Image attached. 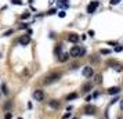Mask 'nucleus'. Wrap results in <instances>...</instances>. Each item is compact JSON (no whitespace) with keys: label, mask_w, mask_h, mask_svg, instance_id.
I'll use <instances>...</instances> for the list:
<instances>
[{"label":"nucleus","mask_w":123,"mask_h":119,"mask_svg":"<svg viewBox=\"0 0 123 119\" xmlns=\"http://www.w3.org/2000/svg\"><path fill=\"white\" fill-rule=\"evenodd\" d=\"M69 116H71V112H69V113H65V115L62 116V119H68V118H69Z\"/></svg>","instance_id":"nucleus-29"},{"label":"nucleus","mask_w":123,"mask_h":119,"mask_svg":"<svg viewBox=\"0 0 123 119\" xmlns=\"http://www.w3.org/2000/svg\"><path fill=\"white\" fill-rule=\"evenodd\" d=\"M120 109L123 111V100H120Z\"/></svg>","instance_id":"nucleus-33"},{"label":"nucleus","mask_w":123,"mask_h":119,"mask_svg":"<svg viewBox=\"0 0 123 119\" xmlns=\"http://www.w3.org/2000/svg\"><path fill=\"white\" fill-rule=\"evenodd\" d=\"M87 35H89V36H91V38H93V36H94V31H89V33H87Z\"/></svg>","instance_id":"nucleus-31"},{"label":"nucleus","mask_w":123,"mask_h":119,"mask_svg":"<svg viewBox=\"0 0 123 119\" xmlns=\"http://www.w3.org/2000/svg\"><path fill=\"white\" fill-rule=\"evenodd\" d=\"M54 53H55L57 56H58V54L61 53V46H57V47H55V50H54Z\"/></svg>","instance_id":"nucleus-19"},{"label":"nucleus","mask_w":123,"mask_h":119,"mask_svg":"<svg viewBox=\"0 0 123 119\" xmlns=\"http://www.w3.org/2000/svg\"><path fill=\"white\" fill-rule=\"evenodd\" d=\"M68 40H69V42H72V43H78V42H79V35H76V33H69V36H68Z\"/></svg>","instance_id":"nucleus-8"},{"label":"nucleus","mask_w":123,"mask_h":119,"mask_svg":"<svg viewBox=\"0 0 123 119\" xmlns=\"http://www.w3.org/2000/svg\"><path fill=\"white\" fill-rule=\"evenodd\" d=\"M12 118V113L11 112H7L6 115H4V119H11Z\"/></svg>","instance_id":"nucleus-21"},{"label":"nucleus","mask_w":123,"mask_h":119,"mask_svg":"<svg viewBox=\"0 0 123 119\" xmlns=\"http://www.w3.org/2000/svg\"><path fill=\"white\" fill-rule=\"evenodd\" d=\"M82 74H83V76H86V78H91V76L94 75V72H93V68H91V67H84L83 71H82Z\"/></svg>","instance_id":"nucleus-5"},{"label":"nucleus","mask_w":123,"mask_h":119,"mask_svg":"<svg viewBox=\"0 0 123 119\" xmlns=\"http://www.w3.org/2000/svg\"><path fill=\"white\" fill-rule=\"evenodd\" d=\"M91 61H93V63H94V64H97V63H98V57H93V58H91Z\"/></svg>","instance_id":"nucleus-26"},{"label":"nucleus","mask_w":123,"mask_h":119,"mask_svg":"<svg viewBox=\"0 0 123 119\" xmlns=\"http://www.w3.org/2000/svg\"><path fill=\"white\" fill-rule=\"evenodd\" d=\"M19 28H21V29H25V28H28V24H22V25H21Z\"/></svg>","instance_id":"nucleus-30"},{"label":"nucleus","mask_w":123,"mask_h":119,"mask_svg":"<svg viewBox=\"0 0 123 119\" xmlns=\"http://www.w3.org/2000/svg\"><path fill=\"white\" fill-rule=\"evenodd\" d=\"M90 90H91V85H90V83H86V85L83 86V91L84 93H89Z\"/></svg>","instance_id":"nucleus-14"},{"label":"nucleus","mask_w":123,"mask_h":119,"mask_svg":"<svg viewBox=\"0 0 123 119\" xmlns=\"http://www.w3.org/2000/svg\"><path fill=\"white\" fill-rule=\"evenodd\" d=\"M1 90H3V93H4V94H7V93H8V90H7V86H6V85H1Z\"/></svg>","instance_id":"nucleus-20"},{"label":"nucleus","mask_w":123,"mask_h":119,"mask_svg":"<svg viewBox=\"0 0 123 119\" xmlns=\"http://www.w3.org/2000/svg\"><path fill=\"white\" fill-rule=\"evenodd\" d=\"M119 91H120V89H119V87H109V89H108V94L113 96V94H117Z\"/></svg>","instance_id":"nucleus-10"},{"label":"nucleus","mask_w":123,"mask_h":119,"mask_svg":"<svg viewBox=\"0 0 123 119\" xmlns=\"http://www.w3.org/2000/svg\"><path fill=\"white\" fill-rule=\"evenodd\" d=\"M72 119H78V118H72Z\"/></svg>","instance_id":"nucleus-35"},{"label":"nucleus","mask_w":123,"mask_h":119,"mask_svg":"<svg viewBox=\"0 0 123 119\" xmlns=\"http://www.w3.org/2000/svg\"><path fill=\"white\" fill-rule=\"evenodd\" d=\"M109 53H111V50H106V49H104V50H101V54H109Z\"/></svg>","instance_id":"nucleus-24"},{"label":"nucleus","mask_w":123,"mask_h":119,"mask_svg":"<svg viewBox=\"0 0 123 119\" xmlns=\"http://www.w3.org/2000/svg\"><path fill=\"white\" fill-rule=\"evenodd\" d=\"M49 105H50L51 108H54V109H58V108H60V105H61V104H60V102L57 101V100H51V101L49 102Z\"/></svg>","instance_id":"nucleus-9"},{"label":"nucleus","mask_w":123,"mask_h":119,"mask_svg":"<svg viewBox=\"0 0 123 119\" xmlns=\"http://www.w3.org/2000/svg\"><path fill=\"white\" fill-rule=\"evenodd\" d=\"M18 119H22V118H18Z\"/></svg>","instance_id":"nucleus-36"},{"label":"nucleus","mask_w":123,"mask_h":119,"mask_svg":"<svg viewBox=\"0 0 123 119\" xmlns=\"http://www.w3.org/2000/svg\"><path fill=\"white\" fill-rule=\"evenodd\" d=\"M95 111H97V108L94 105H87V107L84 108V112L87 113V115H94Z\"/></svg>","instance_id":"nucleus-7"},{"label":"nucleus","mask_w":123,"mask_h":119,"mask_svg":"<svg viewBox=\"0 0 123 119\" xmlns=\"http://www.w3.org/2000/svg\"><path fill=\"white\" fill-rule=\"evenodd\" d=\"M68 58H69V54H68V53H64V54L60 57V61H61V63H65V61H68Z\"/></svg>","instance_id":"nucleus-13"},{"label":"nucleus","mask_w":123,"mask_h":119,"mask_svg":"<svg viewBox=\"0 0 123 119\" xmlns=\"http://www.w3.org/2000/svg\"><path fill=\"white\" fill-rule=\"evenodd\" d=\"M11 3H12V4H17V6H22V4H24L22 0H11Z\"/></svg>","instance_id":"nucleus-18"},{"label":"nucleus","mask_w":123,"mask_h":119,"mask_svg":"<svg viewBox=\"0 0 123 119\" xmlns=\"http://www.w3.org/2000/svg\"><path fill=\"white\" fill-rule=\"evenodd\" d=\"M58 15H60L61 18H64V17H65V11H60V13H58Z\"/></svg>","instance_id":"nucleus-28"},{"label":"nucleus","mask_w":123,"mask_h":119,"mask_svg":"<svg viewBox=\"0 0 123 119\" xmlns=\"http://www.w3.org/2000/svg\"><path fill=\"white\" fill-rule=\"evenodd\" d=\"M83 54H84V50H83V49H80L79 46L72 47L71 51H69V56H71V57H79V56H83Z\"/></svg>","instance_id":"nucleus-2"},{"label":"nucleus","mask_w":123,"mask_h":119,"mask_svg":"<svg viewBox=\"0 0 123 119\" xmlns=\"http://www.w3.org/2000/svg\"><path fill=\"white\" fill-rule=\"evenodd\" d=\"M29 42H31V36H29V35H24V36L19 38V43H21L22 46H26Z\"/></svg>","instance_id":"nucleus-6"},{"label":"nucleus","mask_w":123,"mask_h":119,"mask_svg":"<svg viewBox=\"0 0 123 119\" xmlns=\"http://www.w3.org/2000/svg\"><path fill=\"white\" fill-rule=\"evenodd\" d=\"M75 98H78V94H76V93H71V94L67 97L68 101H69V100H75Z\"/></svg>","instance_id":"nucleus-15"},{"label":"nucleus","mask_w":123,"mask_h":119,"mask_svg":"<svg viewBox=\"0 0 123 119\" xmlns=\"http://www.w3.org/2000/svg\"><path fill=\"white\" fill-rule=\"evenodd\" d=\"M32 1H33V0H29V3H32Z\"/></svg>","instance_id":"nucleus-34"},{"label":"nucleus","mask_w":123,"mask_h":119,"mask_svg":"<svg viewBox=\"0 0 123 119\" xmlns=\"http://www.w3.org/2000/svg\"><path fill=\"white\" fill-rule=\"evenodd\" d=\"M117 101V98H113V100H112V101H111V105H112V104H115V102H116Z\"/></svg>","instance_id":"nucleus-32"},{"label":"nucleus","mask_w":123,"mask_h":119,"mask_svg":"<svg viewBox=\"0 0 123 119\" xmlns=\"http://www.w3.org/2000/svg\"><path fill=\"white\" fill-rule=\"evenodd\" d=\"M47 14H49V15H53V14H55V10H54V8H53V10H49Z\"/></svg>","instance_id":"nucleus-27"},{"label":"nucleus","mask_w":123,"mask_h":119,"mask_svg":"<svg viewBox=\"0 0 123 119\" xmlns=\"http://www.w3.org/2000/svg\"><path fill=\"white\" fill-rule=\"evenodd\" d=\"M60 78H61V74H51V75H49V76H46V79H44V85H51V83L57 82Z\"/></svg>","instance_id":"nucleus-1"},{"label":"nucleus","mask_w":123,"mask_h":119,"mask_svg":"<svg viewBox=\"0 0 123 119\" xmlns=\"http://www.w3.org/2000/svg\"><path fill=\"white\" fill-rule=\"evenodd\" d=\"M11 107H12V102H11V101H7L6 104L3 105V108H4V109H10Z\"/></svg>","instance_id":"nucleus-16"},{"label":"nucleus","mask_w":123,"mask_h":119,"mask_svg":"<svg viewBox=\"0 0 123 119\" xmlns=\"http://www.w3.org/2000/svg\"><path fill=\"white\" fill-rule=\"evenodd\" d=\"M122 50H123L122 46H116V47H115V51H116V53H120Z\"/></svg>","instance_id":"nucleus-22"},{"label":"nucleus","mask_w":123,"mask_h":119,"mask_svg":"<svg viewBox=\"0 0 123 119\" xmlns=\"http://www.w3.org/2000/svg\"><path fill=\"white\" fill-rule=\"evenodd\" d=\"M58 6L67 8V7H69V3H68V0H58Z\"/></svg>","instance_id":"nucleus-11"},{"label":"nucleus","mask_w":123,"mask_h":119,"mask_svg":"<svg viewBox=\"0 0 123 119\" xmlns=\"http://www.w3.org/2000/svg\"><path fill=\"white\" fill-rule=\"evenodd\" d=\"M29 17H31V13H29V11H25L22 15H21V18H22V19H28Z\"/></svg>","instance_id":"nucleus-17"},{"label":"nucleus","mask_w":123,"mask_h":119,"mask_svg":"<svg viewBox=\"0 0 123 119\" xmlns=\"http://www.w3.org/2000/svg\"><path fill=\"white\" fill-rule=\"evenodd\" d=\"M33 98L36 101H43V100H44V93L42 90H35L33 91Z\"/></svg>","instance_id":"nucleus-3"},{"label":"nucleus","mask_w":123,"mask_h":119,"mask_svg":"<svg viewBox=\"0 0 123 119\" xmlns=\"http://www.w3.org/2000/svg\"><path fill=\"white\" fill-rule=\"evenodd\" d=\"M101 82H102V76H101L100 74L94 75V83H95V85H100Z\"/></svg>","instance_id":"nucleus-12"},{"label":"nucleus","mask_w":123,"mask_h":119,"mask_svg":"<svg viewBox=\"0 0 123 119\" xmlns=\"http://www.w3.org/2000/svg\"><path fill=\"white\" fill-rule=\"evenodd\" d=\"M98 4H100V3H98V1H91V3H90L89 6H87V13H89V14H93V13L95 11V8H97V7H98Z\"/></svg>","instance_id":"nucleus-4"},{"label":"nucleus","mask_w":123,"mask_h":119,"mask_svg":"<svg viewBox=\"0 0 123 119\" xmlns=\"http://www.w3.org/2000/svg\"><path fill=\"white\" fill-rule=\"evenodd\" d=\"M12 32H14V31H12V29H8V31H7V32H4V36H10V35H11Z\"/></svg>","instance_id":"nucleus-23"},{"label":"nucleus","mask_w":123,"mask_h":119,"mask_svg":"<svg viewBox=\"0 0 123 119\" xmlns=\"http://www.w3.org/2000/svg\"><path fill=\"white\" fill-rule=\"evenodd\" d=\"M119 1L120 0H111V4L112 6H116V4H119Z\"/></svg>","instance_id":"nucleus-25"}]
</instances>
